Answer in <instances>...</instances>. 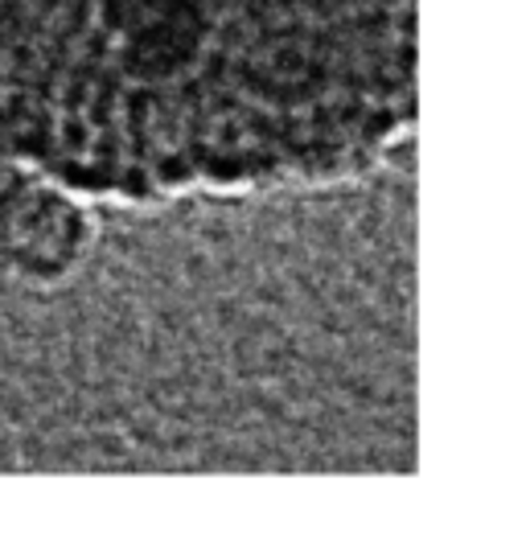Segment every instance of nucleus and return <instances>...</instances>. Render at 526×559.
Masks as SVG:
<instances>
[{
  "label": "nucleus",
  "mask_w": 526,
  "mask_h": 559,
  "mask_svg": "<svg viewBox=\"0 0 526 559\" xmlns=\"http://www.w3.org/2000/svg\"><path fill=\"white\" fill-rule=\"evenodd\" d=\"M420 0H0V153L91 206L350 186L416 132Z\"/></svg>",
  "instance_id": "f257e3e1"
},
{
  "label": "nucleus",
  "mask_w": 526,
  "mask_h": 559,
  "mask_svg": "<svg viewBox=\"0 0 526 559\" xmlns=\"http://www.w3.org/2000/svg\"><path fill=\"white\" fill-rule=\"evenodd\" d=\"M99 223L91 202L0 153V272L34 288L74 280L91 260Z\"/></svg>",
  "instance_id": "f03ea898"
}]
</instances>
